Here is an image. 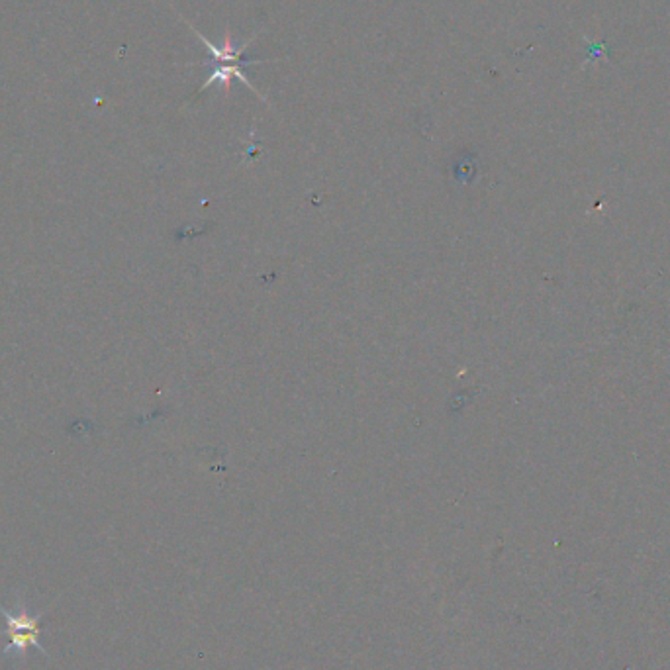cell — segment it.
Wrapping results in <instances>:
<instances>
[{
    "instance_id": "obj_1",
    "label": "cell",
    "mask_w": 670,
    "mask_h": 670,
    "mask_svg": "<svg viewBox=\"0 0 670 670\" xmlns=\"http://www.w3.org/2000/svg\"><path fill=\"white\" fill-rule=\"evenodd\" d=\"M0 616L6 622V637L8 645L2 649L0 657L4 659H24L30 649L40 651L44 657H49V651L42 645V618L46 612L32 614L30 606L24 598L14 602V608H6L0 604Z\"/></svg>"
},
{
    "instance_id": "obj_2",
    "label": "cell",
    "mask_w": 670,
    "mask_h": 670,
    "mask_svg": "<svg viewBox=\"0 0 670 670\" xmlns=\"http://www.w3.org/2000/svg\"><path fill=\"white\" fill-rule=\"evenodd\" d=\"M189 24V22H187ZM189 28L192 30V34H196L200 40H202V44H204V48L208 49V53L214 57V61L218 63V67L212 71V75L206 79V83L202 85V91H206L212 83H222L224 87H226V91L230 93V89H232V79H238V81H241L245 87H249L255 95L261 96V98H265V96L261 95L253 85H251V81L245 77V73H243V67L245 65H253V63H261V61H255V59H243V51H245V48L255 40V38H251L247 44H243L241 48H234V44H232V36L230 34H226L224 36V42H222V46H216V44H212L208 38H204L196 28H192L191 24H189Z\"/></svg>"
}]
</instances>
